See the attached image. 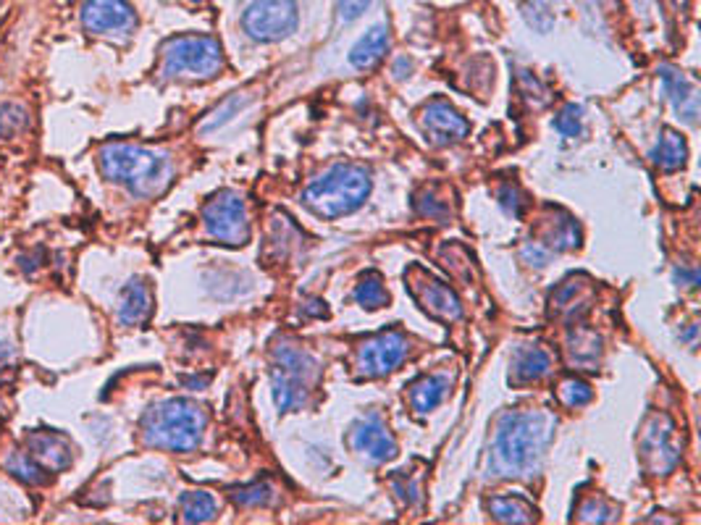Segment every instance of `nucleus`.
<instances>
[{
  "instance_id": "obj_24",
  "label": "nucleus",
  "mask_w": 701,
  "mask_h": 525,
  "mask_svg": "<svg viewBox=\"0 0 701 525\" xmlns=\"http://www.w3.org/2000/svg\"><path fill=\"white\" fill-rule=\"evenodd\" d=\"M355 299H358V305H362L365 310H379L383 305H389V292H386V287H383L382 273H365L361 281H358Z\"/></svg>"
},
{
  "instance_id": "obj_11",
  "label": "nucleus",
  "mask_w": 701,
  "mask_h": 525,
  "mask_svg": "<svg viewBox=\"0 0 701 525\" xmlns=\"http://www.w3.org/2000/svg\"><path fill=\"white\" fill-rule=\"evenodd\" d=\"M641 455L654 476H667L678 465L680 452L675 446V428L670 418L652 415L646 420L641 431Z\"/></svg>"
},
{
  "instance_id": "obj_10",
  "label": "nucleus",
  "mask_w": 701,
  "mask_h": 525,
  "mask_svg": "<svg viewBox=\"0 0 701 525\" xmlns=\"http://www.w3.org/2000/svg\"><path fill=\"white\" fill-rule=\"evenodd\" d=\"M404 281H407V289L413 294V299L431 318H439V320L449 323V320H457L463 315V305H460L457 294L452 292L445 281H439L436 276H431L421 266H413L410 271L404 273Z\"/></svg>"
},
{
  "instance_id": "obj_33",
  "label": "nucleus",
  "mask_w": 701,
  "mask_h": 525,
  "mask_svg": "<svg viewBox=\"0 0 701 525\" xmlns=\"http://www.w3.org/2000/svg\"><path fill=\"white\" fill-rule=\"evenodd\" d=\"M371 3L373 0H340L337 3V19L341 24H352V21H358L371 8Z\"/></svg>"
},
{
  "instance_id": "obj_35",
  "label": "nucleus",
  "mask_w": 701,
  "mask_h": 525,
  "mask_svg": "<svg viewBox=\"0 0 701 525\" xmlns=\"http://www.w3.org/2000/svg\"><path fill=\"white\" fill-rule=\"evenodd\" d=\"M594 512H599V515H596V523H607V520H612V509H610V507H607V509H602L596 502L583 504V507L578 509L581 520H591V523H594Z\"/></svg>"
},
{
  "instance_id": "obj_4",
  "label": "nucleus",
  "mask_w": 701,
  "mask_h": 525,
  "mask_svg": "<svg viewBox=\"0 0 701 525\" xmlns=\"http://www.w3.org/2000/svg\"><path fill=\"white\" fill-rule=\"evenodd\" d=\"M368 194H371L368 168L358 163H337L305 187L302 203L319 218L334 221L355 213L368 200Z\"/></svg>"
},
{
  "instance_id": "obj_9",
  "label": "nucleus",
  "mask_w": 701,
  "mask_h": 525,
  "mask_svg": "<svg viewBox=\"0 0 701 525\" xmlns=\"http://www.w3.org/2000/svg\"><path fill=\"white\" fill-rule=\"evenodd\" d=\"M410 352V339L400 329H389L382 334L361 341L355 352V373L361 378L389 376Z\"/></svg>"
},
{
  "instance_id": "obj_14",
  "label": "nucleus",
  "mask_w": 701,
  "mask_h": 525,
  "mask_svg": "<svg viewBox=\"0 0 701 525\" xmlns=\"http://www.w3.org/2000/svg\"><path fill=\"white\" fill-rule=\"evenodd\" d=\"M421 126L431 137V142L436 145H449V142H460L470 134V124L466 116H460V110L446 100H431L421 110Z\"/></svg>"
},
{
  "instance_id": "obj_3",
  "label": "nucleus",
  "mask_w": 701,
  "mask_h": 525,
  "mask_svg": "<svg viewBox=\"0 0 701 525\" xmlns=\"http://www.w3.org/2000/svg\"><path fill=\"white\" fill-rule=\"evenodd\" d=\"M208 415L190 399H166L152 404L142 418V441L152 449L192 452L200 446Z\"/></svg>"
},
{
  "instance_id": "obj_12",
  "label": "nucleus",
  "mask_w": 701,
  "mask_h": 525,
  "mask_svg": "<svg viewBox=\"0 0 701 525\" xmlns=\"http://www.w3.org/2000/svg\"><path fill=\"white\" fill-rule=\"evenodd\" d=\"M79 16L89 35H129L137 26L129 0H85Z\"/></svg>"
},
{
  "instance_id": "obj_22",
  "label": "nucleus",
  "mask_w": 701,
  "mask_h": 525,
  "mask_svg": "<svg viewBox=\"0 0 701 525\" xmlns=\"http://www.w3.org/2000/svg\"><path fill=\"white\" fill-rule=\"evenodd\" d=\"M685 158H688V145H685V140L680 137L678 131H673V129H664L662 131V137H659L657 147H654V152H652V163L662 171H675L685 163Z\"/></svg>"
},
{
  "instance_id": "obj_2",
  "label": "nucleus",
  "mask_w": 701,
  "mask_h": 525,
  "mask_svg": "<svg viewBox=\"0 0 701 525\" xmlns=\"http://www.w3.org/2000/svg\"><path fill=\"white\" fill-rule=\"evenodd\" d=\"M98 163L108 182L127 187L134 197H155L173 179L169 152L131 142H108L98 152Z\"/></svg>"
},
{
  "instance_id": "obj_37",
  "label": "nucleus",
  "mask_w": 701,
  "mask_h": 525,
  "mask_svg": "<svg viewBox=\"0 0 701 525\" xmlns=\"http://www.w3.org/2000/svg\"><path fill=\"white\" fill-rule=\"evenodd\" d=\"M190 3H203V0H190Z\"/></svg>"
},
{
  "instance_id": "obj_27",
  "label": "nucleus",
  "mask_w": 701,
  "mask_h": 525,
  "mask_svg": "<svg viewBox=\"0 0 701 525\" xmlns=\"http://www.w3.org/2000/svg\"><path fill=\"white\" fill-rule=\"evenodd\" d=\"M26 126H29L26 108L16 103L0 105V140H11V137L22 134Z\"/></svg>"
},
{
  "instance_id": "obj_13",
  "label": "nucleus",
  "mask_w": 701,
  "mask_h": 525,
  "mask_svg": "<svg viewBox=\"0 0 701 525\" xmlns=\"http://www.w3.org/2000/svg\"><path fill=\"white\" fill-rule=\"evenodd\" d=\"M350 444L352 449L368 457L371 462H386L397 457V439L389 431L379 413H368L350 428Z\"/></svg>"
},
{
  "instance_id": "obj_34",
  "label": "nucleus",
  "mask_w": 701,
  "mask_h": 525,
  "mask_svg": "<svg viewBox=\"0 0 701 525\" xmlns=\"http://www.w3.org/2000/svg\"><path fill=\"white\" fill-rule=\"evenodd\" d=\"M499 203L505 205V210L510 213V215H520L523 208H526V200H520V189L518 187H505L499 189Z\"/></svg>"
},
{
  "instance_id": "obj_7",
  "label": "nucleus",
  "mask_w": 701,
  "mask_h": 525,
  "mask_svg": "<svg viewBox=\"0 0 701 525\" xmlns=\"http://www.w3.org/2000/svg\"><path fill=\"white\" fill-rule=\"evenodd\" d=\"M299 11L295 0H247L242 26L257 42H278L298 29Z\"/></svg>"
},
{
  "instance_id": "obj_18",
  "label": "nucleus",
  "mask_w": 701,
  "mask_h": 525,
  "mask_svg": "<svg viewBox=\"0 0 701 525\" xmlns=\"http://www.w3.org/2000/svg\"><path fill=\"white\" fill-rule=\"evenodd\" d=\"M552 371V357L541 347H523L512 355V383H533Z\"/></svg>"
},
{
  "instance_id": "obj_6",
  "label": "nucleus",
  "mask_w": 701,
  "mask_h": 525,
  "mask_svg": "<svg viewBox=\"0 0 701 525\" xmlns=\"http://www.w3.org/2000/svg\"><path fill=\"white\" fill-rule=\"evenodd\" d=\"M224 68L221 45L205 35H179L161 47L163 79H213Z\"/></svg>"
},
{
  "instance_id": "obj_36",
  "label": "nucleus",
  "mask_w": 701,
  "mask_h": 525,
  "mask_svg": "<svg viewBox=\"0 0 701 525\" xmlns=\"http://www.w3.org/2000/svg\"><path fill=\"white\" fill-rule=\"evenodd\" d=\"M14 360V350L8 344H0V368H5Z\"/></svg>"
},
{
  "instance_id": "obj_17",
  "label": "nucleus",
  "mask_w": 701,
  "mask_h": 525,
  "mask_svg": "<svg viewBox=\"0 0 701 525\" xmlns=\"http://www.w3.org/2000/svg\"><path fill=\"white\" fill-rule=\"evenodd\" d=\"M152 313V294L145 281L134 278L121 289L119 297V320L124 326H140L145 323Z\"/></svg>"
},
{
  "instance_id": "obj_20",
  "label": "nucleus",
  "mask_w": 701,
  "mask_h": 525,
  "mask_svg": "<svg viewBox=\"0 0 701 525\" xmlns=\"http://www.w3.org/2000/svg\"><path fill=\"white\" fill-rule=\"evenodd\" d=\"M446 392H449V378L446 376H421L413 386H410V407L418 413V415H425L431 413L434 407H439L445 402Z\"/></svg>"
},
{
  "instance_id": "obj_32",
  "label": "nucleus",
  "mask_w": 701,
  "mask_h": 525,
  "mask_svg": "<svg viewBox=\"0 0 701 525\" xmlns=\"http://www.w3.org/2000/svg\"><path fill=\"white\" fill-rule=\"evenodd\" d=\"M415 205H418V210H421L424 215H428V218H442V215L449 213V203H446V200H439L434 189H425L424 194H418Z\"/></svg>"
},
{
  "instance_id": "obj_28",
  "label": "nucleus",
  "mask_w": 701,
  "mask_h": 525,
  "mask_svg": "<svg viewBox=\"0 0 701 525\" xmlns=\"http://www.w3.org/2000/svg\"><path fill=\"white\" fill-rule=\"evenodd\" d=\"M557 394H560V402L568 404V407H583V404H589L594 399V389L586 381H581V378H565L560 383Z\"/></svg>"
},
{
  "instance_id": "obj_5",
  "label": "nucleus",
  "mask_w": 701,
  "mask_h": 525,
  "mask_svg": "<svg viewBox=\"0 0 701 525\" xmlns=\"http://www.w3.org/2000/svg\"><path fill=\"white\" fill-rule=\"evenodd\" d=\"M319 376V362L308 350L298 344L281 341L274 350V368H271V386H274V402L281 413H292L302 407L313 383Z\"/></svg>"
},
{
  "instance_id": "obj_31",
  "label": "nucleus",
  "mask_w": 701,
  "mask_h": 525,
  "mask_svg": "<svg viewBox=\"0 0 701 525\" xmlns=\"http://www.w3.org/2000/svg\"><path fill=\"white\" fill-rule=\"evenodd\" d=\"M554 129L565 137H578L583 131V116H581V108L575 105H568L560 110V116L554 119Z\"/></svg>"
},
{
  "instance_id": "obj_8",
  "label": "nucleus",
  "mask_w": 701,
  "mask_h": 525,
  "mask_svg": "<svg viewBox=\"0 0 701 525\" xmlns=\"http://www.w3.org/2000/svg\"><path fill=\"white\" fill-rule=\"evenodd\" d=\"M203 224L213 239L224 245H245L250 239L247 205L232 189H224L208 200V205L203 208Z\"/></svg>"
},
{
  "instance_id": "obj_1",
  "label": "nucleus",
  "mask_w": 701,
  "mask_h": 525,
  "mask_svg": "<svg viewBox=\"0 0 701 525\" xmlns=\"http://www.w3.org/2000/svg\"><path fill=\"white\" fill-rule=\"evenodd\" d=\"M554 418L541 410H510L505 413L489 449L491 478H526L547 455V446L552 444Z\"/></svg>"
},
{
  "instance_id": "obj_21",
  "label": "nucleus",
  "mask_w": 701,
  "mask_h": 525,
  "mask_svg": "<svg viewBox=\"0 0 701 525\" xmlns=\"http://www.w3.org/2000/svg\"><path fill=\"white\" fill-rule=\"evenodd\" d=\"M487 509L491 512L494 520L499 523H533L536 520V507L526 502L523 497L512 494V497H494L487 502Z\"/></svg>"
},
{
  "instance_id": "obj_16",
  "label": "nucleus",
  "mask_w": 701,
  "mask_h": 525,
  "mask_svg": "<svg viewBox=\"0 0 701 525\" xmlns=\"http://www.w3.org/2000/svg\"><path fill=\"white\" fill-rule=\"evenodd\" d=\"M659 74H662V82H664L670 100L675 103V110L688 124H696V116H699V89H696V84L691 82L685 74H678L667 66H662Z\"/></svg>"
},
{
  "instance_id": "obj_25",
  "label": "nucleus",
  "mask_w": 701,
  "mask_h": 525,
  "mask_svg": "<svg viewBox=\"0 0 701 525\" xmlns=\"http://www.w3.org/2000/svg\"><path fill=\"white\" fill-rule=\"evenodd\" d=\"M5 470H8L14 478H19L22 483H29V486H40V483L47 481V473H45L43 467L32 460L26 452H14V455L5 460Z\"/></svg>"
},
{
  "instance_id": "obj_26",
  "label": "nucleus",
  "mask_w": 701,
  "mask_h": 525,
  "mask_svg": "<svg viewBox=\"0 0 701 525\" xmlns=\"http://www.w3.org/2000/svg\"><path fill=\"white\" fill-rule=\"evenodd\" d=\"M547 242L554 250H575L581 245V229L570 215H562V221H554Z\"/></svg>"
},
{
  "instance_id": "obj_23",
  "label": "nucleus",
  "mask_w": 701,
  "mask_h": 525,
  "mask_svg": "<svg viewBox=\"0 0 701 525\" xmlns=\"http://www.w3.org/2000/svg\"><path fill=\"white\" fill-rule=\"evenodd\" d=\"M218 512V502L208 491H187L182 497V520L184 523H208Z\"/></svg>"
},
{
  "instance_id": "obj_30",
  "label": "nucleus",
  "mask_w": 701,
  "mask_h": 525,
  "mask_svg": "<svg viewBox=\"0 0 701 525\" xmlns=\"http://www.w3.org/2000/svg\"><path fill=\"white\" fill-rule=\"evenodd\" d=\"M247 103H250V98H247V95H234V98H229V100L221 105V108H215V110H213L211 119L203 124V131H213V129L224 126L226 121H232L234 113H239V110H242Z\"/></svg>"
},
{
  "instance_id": "obj_15",
  "label": "nucleus",
  "mask_w": 701,
  "mask_h": 525,
  "mask_svg": "<svg viewBox=\"0 0 701 525\" xmlns=\"http://www.w3.org/2000/svg\"><path fill=\"white\" fill-rule=\"evenodd\" d=\"M26 455L43 467L45 473H61L71 467L74 452L71 444L53 431H32L26 436Z\"/></svg>"
},
{
  "instance_id": "obj_19",
  "label": "nucleus",
  "mask_w": 701,
  "mask_h": 525,
  "mask_svg": "<svg viewBox=\"0 0 701 525\" xmlns=\"http://www.w3.org/2000/svg\"><path fill=\"white\" fill-rule=\"evenodd\" d=\"M389 42H392V37H389V29H386V26H373V29H368L361 40L355 42V47L350 50V63H352L355 68H361V71L373 68V66L386 56Z\"/></svg>"
},
{
  "instance_id": "obj_29",
  "label": "nucleus",
  "mask_w": 701,
  "mask_h": 525,
  "mask_svg": "<svg viewBox=\"0 0 701 525\" xmlns=\"http://www.w3.org/2000/svg\"><path fill=\"white\" fill-rule=\"evenodd\" d=\"M232 499L242 507H266L274 499V488L271 483H253V486H245V488H236L232 494Z\"/></svg>"
}]
</instances>
